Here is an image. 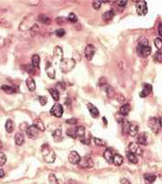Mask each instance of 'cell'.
Wrapping results in <instances>:
<instances>
[{
	"label": "cell",
	"mask_w": 162,
	"mask_h": 184,
	"mask_svg": "<svg viewBox=\"0 0 162 184\" xmlns=\"http://www.w3.org/2000/svg\"><path fill=\"white\" fill-rule=\"evenodd\" d=\"M42 157L46 163H53L55 160V153L52 150L48 144H43L42 147Z\"/></svg>",
	"instance_id": "6da1fadb"
},
{
	"label": "cell",
	"mask_w": 162,
	"mask_h": 184,
	"mask_svg": "<svg viewBox=\"0 0 162 184\" xmlns=\"http://www.w3.org/2000/svg\"><path fill=\"white\" fill-rule=\"evenodd\" d=\"M76 66V61L73 58H66L64 59L60 62V68L62 72L64 73H68L72 71L74 67Z\"/></svg>",
	"instance_id": "7a4b0ae2"
},
{
	"label": "cell",
	"mask_w": 162,
	"mask_h": 184,
	"mask_svg": "<svg viewBox=\"0 0 162 184\" xmlns=\"http://www.w3.org/2000/svg\"><path fill=\"white\" fill-rule=\"evenodd\" d=\"M148 127L150 128V130L154 134H158L160 126H159V121L157 117L149 118V120L148 121Z\"/></svg>",
	"instance_id": "3957f363"
},
{
	"label": "cell",
	"mask_w": 162,
	"mask_h": 184,
	"mask_svg": "<svg viewBox=\"0 0 162 184\" xmlns=\"http://www.w3.org/2000/svg\"><path fill=\"white\" fill-rule=\"evenodd\" d=\"M63 112H64L63 106L59 103L53 104V106L52 107L51 111H50V113L53 115V116H55L56 118H61L62 115H63Z\"/></svg>",
	"instance_id": "277c9868"
},
{
	"label": "cell",
	"mask_w": 162,
	"mask_h": 184,
	"mask_svg": "<svg viewBox=\"0 0 162 184\" xmlns=\"http://www.w3.org/2000/svg\"><path fill=\"white\" fill-rule=\"evenodd\" d=\"M151 47L149 45L148 46H137L136 48V52H137V55L141 56V57H148L150 55L151 53Z\"/></svg>",
	"instance_id": "5b68a950"
},
{
	"label": "cell",
	"mask_w": 162,
	"mask_h": 184,
	"mask_svg": "<svg viewBox=\"0 0 162 184\" xmlns=\"http://www.w3.org/2000/svg\"><path fill=\"white\" fill-rule=\"evenodd\" d=\"M78 166L82 168H91L94 166V161L89 157H84L81 158Z\"/></svg>",
	"instance_id": "8992f818"
},
{
	"label": "cell",
	"mask_w": 162,
	"mask_h": 184,
	"mask_svg": "<svg viewBox=\"0 0 162 184\" xmlns=\"http://www.w3.org/2000/svg\"><path fill=\"white\" fill-rule=\"evenodd\" d=\"M128 151L134 153V154H135L136 156H142V154H143V150L140 147V145L137 143H134V142L130 143L128 144Z\"/></svg>",
	"instance_id": "52a82bcc"
},
{
	"label": "cell",
	"mask_w": 162,
	"mask_h": 184,
	"mask_svg": "<svg viewBox=\"0 0 162 184\" xmlns=\"http://www.w3.org/2000/svg\"><path fill=\"white\" fill-rule=\"evenodd\" d=\"M80 160H81V157H80V155L76 151H71L70 153H69L68 161L71 164L78 165V163L80 162Z\"/></svg>",
	"instance_id": "ba28073f"
},
{
	"label": "cell",
	"mask_w": 162,
	"mask_h": 184,
	"mask_svg": "<svg viewBox=\"0 0 162 184\" xmlns=\"http://www.w3.org/2000/svg\"><path fill=\"white\" fill-rule=\"evenodd\" d=\"M136 12L138 15H141V16H145V15H146V13H148V5H146L145 1L137 2Z\"/></svg>",
	"instance_id": "9c48e42d"
},
{
	"label": "cell",
	"mask_w": 162,
	"mask_h": 184,
	"mask_svg": "<svg viewBox=\"0 0 162 184\" xmlns=\"http://www.w3.org/2000/svg\"><path fill=\"white\" fill-rule=\"evenodd\" d=\"M26 134H27L28 137L30 138V139H35V138H37L38 135H39V130H38L33 124L29 125L27 131H26Z\"/></svg>",
	"instance_id": "30bf717a"
},
{
	"label": "cell",
	"mask_w": 162,
	"mask_h": 184,
	"mask_svg": "<svg viewBox=\"0 0 162 184\" xmlns=\"http://www.w3.org/2000/svg\"><path fill=\"white\" fill-rule=\"evenodd\" d=\"M95 52H96V49L94 47V45L88 44L86 46V48H85V51H84L85 56L87 57L88 60H91L92 58H93L94 55H95Z\"/></svg>",
	"instance_id": "8fae6325"
},
{
	"label": "cell",
	"mask_w": 162,
	"mask_h": 184,
	"mask_svg": "<svg viewBox=\"0 0 162 184\" xmlns=\"http://www.w3.org/2000/svg\"><path fill=\"white\" fill-rule=\"evenodd\" d=\"M148 136L145 132L139 133L136 136V142L139 145H146L148 144Z\"/></svg>",
	"instance_id": "7c38bea8"
},
{
	"label": "cell",
	"mask_w": 162,
	"mask_h": 184,
	"mask_svg": "<svg viewBox=\"0 0 162 184\" xmlns=\"http://www.w3.org/2000/svg\"><path fill=\"white\" fill-rule=\"evenodd\" d=\"M127 133H128V134L130 136H132V137L137 136V134H139V132H138V126L135 124H132V122H129Z\"/></svg>",
	"instance_id": "4fadbf2b"
},
{
	"label": "cell",
	"mask_w": 162,
	"mask_h": 184,
	"mask_svg": "<svg viewBox=\"0 0 162 184\" xmlns=\"http://www.w3.org/2000/svg\"><path fill=\"white\" fill-rule=\"evenodd\" d=\"M87 107H88V109H89V111L90 115L93 118H98L99 116V110H98V108H97L96 106H94L92 103L89 102L87 104Z\"/></svg>",
	"instance_id": "5bb4252c"
},
{
	"label": "cell",
	"mask_w": 162,
	"mask_h": 184,
	"mask_svg": "<svg viewBox=\"0 0 162 184\" xmlns=\"http://www.w3.org/2000/svg\"><path fill=\"white\" fill-rule=\"evenodd\" d=\"M45 72H46V74H47V75L49 76L50 78L55 79V68L53 67L52 64L49 63V62L46 64Z\"/></svg>",
	"instance_id": "9a60e30c"
},
{
	"label": "cell",
	"mask_w": 162,
	"mask_h": 184,
	"mask_svg": "<svg viewBox=\"0 0 162 184\" xmlns=\"http://www.w3.org/2000/svg\"><path fill=\"white\" fill-rule=\"evenodd\" d=\"M152 91V86L149 85V84H145L144 85V88L142 89V91L140 92L139 96L141 98H145L146 96H148Z\"/></svg>",
	"instance_id": "2e32d148"
},
{
	"label": "cell",
	"mask_w": 162,
	"mask_h": 184,
	"mask_svg": "<svg viewBox=\"0 0 162 184\" xmlns=\"http://www.w3.org/2000/svg\"><path fill=\"white\" fill-rule=\"evenodd\" d=\"M15 144L17 145H21L24 144V141H25V137H24V134L21 132H18L16 134H15Z\"/></svg>",
	"instance_id": "e0dca14e"
},
{
	"label": "cell",
	"mask_w": 162,
	"mask_h": 184,
	"mask_svg": "<svg viewBox=\"0 0 162 184\" xmlns=\"http://www.w3.org/2000/svg\"><path fill=\"white\" fill-rule=\"evenodd\" d=\"M37 19L39 20L40 22H42V24H45V25H49L51 23V19L48 15H45V14H40L39 16H38Z\"/></svg>",
	"instance_id": "ac0fdd59"
},
{
	"label": "cell",
	"mask_w": 162,
	"mask_h": 184,
	"mask_svg": "<svg viewBox=\"0 0 162 184\" xmlns=\"http://www.w3.org/2000/svg\"><path fill=\"white\" fill-rule=\"evenodd\" d=\"M26 84H27V87L30 91H34L36 89V83L32 76H29V78L26 79Z\"/></svg>",
	"instance_id": "d6986e66"
},
{
	"label": "cell",
	"mask_w": 162,
	"mask_h": 184,
	"mask_svg": "<svg viewBox=\"0 0 162 184\" xmlns=\"http://www.w3.org/2000/svg\"><path fill=\"white\" fill-rule=\"evenodd\" d=\"M53 55H55L60 62L63 60V50L60 47V46H55V49H53Z\"/></svg>",
	"instance_id": "ffe728a7"
},
{
	"label": "cell",
	"mask_w": 162,
	"mask_h": 184,
	"mask_svg": "<svg viewBox=\"0 0 162 184\" xmlns=\"http://www.w3.org/2000/svg\"><path fill=\"white\" fill-rule=\"evenodd\" d=\"M33 125L39 130V131H42V132H43L44 130H45V125H44V124H43V121L41 120V119H35L34 121H33Z\"/></svg>",
	"instance_id": "44dd1931"
},
{
	"label": "cell",
	"mask_w": 162,
	"mask_h": 184,
	"mask_svg": "<svg viewBox=\"0 0 162 184\" xmlns=\"http://www.w3.org/2000/svg\"><path fill=\"white\" fill-rule=\"evenodd\" d=\"M112 163L115 166H121L123 163V157L120 155V154H115L113 155V158H112Z\"/></svg>",
	"instance_id": "7402d4cb"
},
{
	"label": "cell",
	"mask_w": 162,
	"mask_h": 184,
	"mask_svg": "<svg viewBox=\"0 0 162 184\" xmlns=\"http://www.w3.org/2000/svg\"><path fill=\"white\" fill-rule=\"evenodd\" d=\"M103 157H104L109 163L112 162V158H113L112 151L110 148H107V149L104 151V153H103Z\"/></svg>",
	"instance_id": "603a6c76"
},
{
	"label": "cell",
	"mask_w": 162,
	"mask_h": 184,
	"mask_svg": "<svg viewBox=\"0 0 162 184\" xmlns=\"http://www.w3.org/2000/svg\"><path fill=\"white\" fill-rule=\"evenodd\" d=\"M103 89H104V91L106 92V94L108 95V97H109V98H113L115 96V91H114V89L112 88V86L108 85V84H107L106 86L103 87Z\"/></svg>",
	"instance_id": "cb8c5ba5"
},
{
	"label": "cell",
	"mask_w": 162,
	"mask_h": 184,
	"mask_svg": "<svg viewBox=\"0 0 162 184\" xmlns=\"http://www.w3.org/2000/svg\"><path fill=\"white\" fill-rule=\"evenodd\" d=\"M144 178L146 182H148L149 184H152L157 180V176L155 174H152V173H145V174H144Z\"/></svg>",
	"instance_id": "d4e9b609"
},
{
	"label": "cell",
	"mask_w": 162,
	"mask_h": 184,
	"mask_svg": "<svg viewBox=\"0 0 162 184\" xmlns=\"http://www.w3.org/2000/svg\"><path fill=\"white\" fill-rule=\"evenodd\" d=\"M130 110H131L130 105L128 103H125V104H123V105L121 106V108L119 110V112H120V114L123 115V116H125V115H127L130 112Z\"/></svg>",
	"instance_id": "484cf974"
},
{
	"label": "cell",
	"mask_w": 162,
	"mask_h": 184,
	"mask_svg": "<svg viewBox=\"0 0 162 184\" xmlns=\"http://www.w3.org/2000/svg\"><path fill=\"white\" fill-rule=\"evenodd\" d=\"M114 15H115V13H114L113 10H108V11H106V12L102 15V19H103L105 21H110L111 19H113Z\"/></svg>",
	"instance_id": "4316f807"
},
{
	"label": "cell",
	"mask_w": 162,
	"mask_h": 184,
	"mask_svg": "<svg viewBox=\"0 0 162 184\" xmlns=\"http://www.w3.org/2000/svg\"><path fill=\"white\" fill-rule=\"evenodd\" d=\"M40 63H41V59L40 56L38 55H34L32 58V65H33L34 68H40Z\"/></svg>",
	"instance_id": "83f0119b"
},
{
	"label": "cell",
	"mask_w": 162,
	"mask_h": 184,
	"mask_svg": "<svg viewBox=\"0 0 162 184\" xmlns=\"http://www.w3.org/2000/svg\"><path fill=\"white\" fill-rule=\"evenodd\" d=\"M5 128L6 130V132L9 134H11L13 131H14V122L12 120H7L6 121V124H5Z\"/></svg>",
	"instance_id": "f1b7e54d"
},
{
	"label": "cell",
	"mask_w": 162,
	"mask_h": 184,
	"mask_svg": "<svg viewBox=\"0 0 162 184\" xmlns=\"http://www.w3.org/2000/svg\"><path fill=\"white\" fill-rule=\"evenodd\" d=\"M127 158L132 164H137V162H138L137 156L132 152H129V151L127 152Z\"/></svg>",
	"instance_id": "f546056e"
},
{
	"label": "cell",
	"mask_w": 162,
	"mask_h": 184,
	"mask_svg": "<svg viewBox=\"0 0 162 184\" xmlns=\"http://www.w3.org/2000/svg\"><path fill=\"white\" fill-rule=\"evenodd\" d=\"M49 91V93L51 94L52 98L55 99V101H59V98H60V96H59V91L56 89V88H49L48 89Z\"/></svg>",
	"instance_id": "4dcf8cb0"
},
{
	"label": "cell",
	"mask_w": 162,
	"mask_h": 184,
	"mask_svg": "<svg viewBox=\"0 0 162 184\" xmlns=\"http://www.w3.org/2000/svg\"><path fill=\"white\" fill-rule=\"evenodd\" d=\"M76 137L79 138H83L86 134V132H85V127L84 126H78L76 129Z\"/></svg>",
	"instance_id": "1f68e13d"
},
{
	"label": "cell",
	"mask_w": 162,
	"mask_h": 184,
	"mask_svg": "<svg viewBox=\"0 0 162 184\" xmlns=\"http://www.w3.org/2000/svg\"><path fill=\"white\" fill-rule=\"evenodd\" d=\"M137 43H138V46H148L149 42H148V40L146 39L145 37L141 36V37L138 38Z\"/></svg>",
	"instance_id": "d6a6232c"
},
{
	"label": "cell",
	"mask_w": 162,
	"mask_h": 184,
	"mask_svg": "<svg viewBox=\"0 0 162 184\" xmlns=\"http://www.w3.org/2000/svg\"><path fill=\"white\" fill-rule=\"evenodd\" d=\"M21 68H23L27 73H29L30 75H33L35 73V68L33 67L32 65H23Z\"/></svg>",
	"instance_id": "836d02e7"
},
{
	"label": "cell",
	"mask_w": 162,
	"mask_h": 184,
	"mask_svg": "<svg viewBox=\"0 0 162 184\" xmlns=\"http://www.w3.org/2000/svg\"><path fill=\"white\" fill-rule=\"evenodd\" d=\"M53 137L55 138V141H59V139H61L62 138V130H61V128H57L56 130L53 131Z\"/></svg>",
	"instance_id": "e575fe53"
},
{
	"label": "cell",
	"mask_w": 162,
	"mask_h": 184,
	"mask_svg": "<svg viewBox=\"0 0 162 184\" xmlns=\"http://www.w3.org/2000/svg\"><path fill=\"white\" fill-rule=\"evenodd\" d=\"M1 89H2L3 91H5L6 93H7V94H12V93H14L15 91H16L13 87L7 86V85H3V86L1 87Z\"/></svg>",
	"instance_id": "d590c367"
},
{
	"label": "cell",
	"mask_w": 162,
	"mask_h": 184,
	"mask_svg": "<svg viewBox=\"0 0 162 184\" xmlns=\"http://www.w3.org/2000/svg\"><path fill=\"white\" fill-rule=\"evenodd\" d=\"M94 143L96 145H99V147H105V145L107 144L106 141L102 139V138H98V137H95L94 138Z\"/></svg>",
	"instance_id": "8d00e7d4"
},
{
	"label": "cell",
	"mask_w": 162,
	"mask_h": 184,
	"mask_svg": "<svg viewBox=\"0 0 162 184\" xmlns=\"http://www.w3.org/2000/svg\"><path fill=\"white\" fill-rule=\"evenodd\" d=\"M48 180H49L50 184H59V181H58V180L56 178V176L55 174H53V173H51L49 175Z\"/></svg>",
	"instance_id": "74e56055"
},
{
	"label": "cell",
	"mask_w": 162,
	"mask_h": 184,
	"mask_svg": "<svg viewBox=\"0 0 162 184\" xmlns=\"http://www.w3.org/2000/svg\"><path fill=\"white\" fill-rule=\"evenodd\" d=\"M30 33H32V36H35V35H37V33H39V32H40V27L38 26L37 24H34L32 27V29H30Z\"/></svg>",
	"instance_id": "f35d334b"
},
{
	"label": "cell",
	"mask_w": 162,
	"mask_h": 184,
	"mask_svg": "<svg viewBox=\"0 0 162 184\" xmlns=\"http://www.w3.org/2000/svg\"><path fill=\"white\" fill-rule=\"evenodd\" d=\"M154 44H155L156 48L158 51L162 50V40L160 39V38H156L155 41H154Z\"/></svg>",
	"instance_id": "ab89813d"
},
{
	"label": "cell",
	"mask_w": 162,
	"mask_h": 184,
	"mask_svg": "<svg viewBox=\"0 0 162 184\" xmlns=\"http://www.w3.org/2000/svg\"><path fill=\"white\" fill-rule=\"evenodd\" d=\"M66 134L68 136H70L71 138H76V129L74 128H69L66 130Z\"/></svg>",
	"instance_id": "60d3db41"
},
{
	"label": "cell",
	"mask_w": 162,
	"mask_h": 184,
	"mask_svg": "<svg viewBox=\"0 0 162 184\" xmlns=\"http://www.w3.org/2000/svg\"><path fill=\"white\" fill-rule=\"evenodd\" d=\"M6 157L3 152H0V167L6 165Z\"/></svg>",
	"instance_id": "b9f144b4"
},
{
	"label": "cell",
	"mask_w": 162,
	"mask_h": 184,
	"mask_svg": "<svg viewBox=\"0 0 162 184\" xmlns=\"http://www.w3.org/2000/svg\"><path fill=\"white\" fill-rule=\"evenodd\" d=\"M67 20L72 22V23H76V21H78V18H76V16L74 13H70L67 17Z\"/></svg>",
	"instance_id": "7bdbcfd3"
},
{
	"label": "cell",
	"mask_w": 162,
	"mask_h": 184,
	"mask_svg": "<svg viewBox=\"0 0 162 184\" xmlns=\"http://www.w3.org/2000/svg\"><path fill=\"white\" fill-rule=\"evenodd\" d=\"M154 60L157 61V62H162V52H157L155 53V55H154Z\"/></svg>",
	"instance_id": "ee69618b"
},
{
	"label": "cell",
	"mask_w": 162,
	"mask_h": 184,
	"mask_svg": "<svg viewBox=\"0 0 162 184\" xmlns=\"http://www.w3.org/2000/svg\"><path fill=\"white\" fill-rule=\"evenodd\" d=\"M56 89L61 91V92H63L66 90V86H65V84L63 82H58L56 84Z\"/></svg>",
	"instance_id": "f6af8a7d"
},
{
	"label": "cell",
	"mask_w": 162,
	"mask_h": 184,
	"mask_svg": "<svg viewBox=\"0 0 162 184\" xmlns=\"http://www.w3.org/2000/svg\"><path fill=\"white\" fill-rule=\"evenodd\" d=\"M38 98H39V102L41 103V105L44 106L47 104V101H48V99L46 97H43V96H39L38 97Z\"/></svg>",
	"instance_id": "bcb514c9"
},
{
	"label": "cell",
	"mask_w": 162,
	"mask_h": 184,
	"mask_svg": "<svg viewBox=\"0 0 162 184\" xmlns=\"http://www.w3.org/2000/svg\"><path fill=\"white\" fill-rule=\"evenodd\" d=\"M107 79H106V78H99V83H98V85L99 86V87H104V86H106L107 85Z\"/></svg>",
	"instance_id": "7dc6e473"
},
{
	"label": "cell",
	"mask_w": 162,
	"mask_h": 184,
	"mask_svg": "<svg viewBox=\"0 0 162 184\" xmlns=\"http://www.w3.org/2000/svg\"><path fill=\"white\" fill-rule=\"evenodd\" d=\"M102 4V1H94L93 3H92V6H93L94 9L98 10V9H99V7H101Z\"/></svg>",
	"instance_id": "c3c4849f"
},
{
	"label": "cell",
	"mask_w": 162,
	"mask_h": 184,
	"mask_svg": "<svg viewBox=\"0 0 162 184\" xmlns=\"http://www.w3.org/2000/svg\"><path fill=\"white\" fill-rule=\"evenodd\" d=\"M55 34H56V36L61 38V37H63L66 34V32H65V29H57L55 32Z\"/></svg>",
	"instance_id": "681fc988"
},
{
	"label": "cell",
	"mask_w": 162,
	"mask_h": 184,
	"mask_svg": "<svg viewBox=\"0 0 162 184\" xmlns=\"http://www.w3.org/2000/svg\"><path fill=\"white\" fill-rule=\"evenodd\" d=\"M29 125L27 122H22V124L19 125V129L22 130V132H26L27 131V129H28Z\"/></svg>",
	"instance_id": "f907efd6"
},
{
	"label": "cell",
	"mask_w": 162,
	"mask_h": 184,
	"mask_svg": "<svg viewBox=\"0 0 162 184\" xmlns=\"http://www.w3.org/2000/svg\"><path fill=\"white\" fill-rule=\"evenodd\" d=\"M80 142L85 144H90V140H89V137H86V136H84L83 138H80Z\"/></svg>",
	"instance_id": "816d5d0a"
},
{
	"label": "cell",
	"mask_w": 162,
	"mask_h": 184,
	"mask_svg": "<svg viewBox=\"0 0 162 184\" xmlns=\"http://www.w3.org/2000/svg\"><path fill=\"white\" fill-rule=\"evenodd\" d=\"M76 122H78V121H76V119H75V118H71V119L66 120V124H70V125H74V124H76Z\"/></svg>",
	"instance_id": "f5cc1de1"
},
{
	"label": "cell",
	"mask_w": 162,
	"mask_h": 184,
	"mask_svg": "<svg viewBox=\"0 0 162 184\" xmlns=\"http://www.w3.org/2000/svg\"><path fill=\"white\" fill-rule=\"evenodd\" d=\"M120 183L121 184H132V183H131V181L128 179H126V178H122L120 180Z\"/></svg>",
	"instance_id": "db71d44e"
},
{
	"label": "cell",
	"mask_w": 162,
	"mask_h": 184,
	"mask_svg": "<svg viewBox=\"0 0 162 184\" xmlns=\"http://www.w3.org/2000/svg\"><path fill=\"white\" fill-rule=\"evenodd\" d=\"M158 34L162 37V22H160L158 24Z\"/></svg>",
	"instance_id": "11a10c76"
},
{
	"label": "cell",
	"mask_w": 162,
	"mask_h": 184,
	"mask_svg": "<svg viewBox=\"0 0 162 184\" xmlns=\"http://www.w3.org/2000/svg\"><path fill=\"white\" fill-rule=\"evenodd\" d=\"M127 4V1H119L118 2V6L121 7H125Z\"/></svg>",
	"instance_id": "9f6ffc18"
},
{
	"label": "cell",
	"mask_w": 162,
	"mask_h": 184,
	"mask_svg": "<svg viewBox=\"0 0 162 184\" xmlns=\"http://www.w3.org/2000/svg\"><path fill=\"white\" fill-rule=\"evenodd\" d=\"M5 177V171L4 170H0V179Z\"/></svg>",
	"instance_id": "6f0895ef"
},
{
	"label": "cell",
	"mask_w": 162,
	"mask_h": 184,
	"mask_svg": "<svg viewBox=\"0 0 162 184\" xmlns=\"http://www.w3.org/2000/svg\"><path fill=\"white\" fill-rule=\"evenodd\" d=\"M158 121H159V126H160V128H162V117H160L158 119Z\"/></svg>",
	"instance_id": "680465c9"
},
{
	"label": "cell",
	"mask_w": 162,
	"mask_h": 184,
	"mask_svg": "<svg viewBox=\"0 0 162 184\" xmlns=\"http://www.w3.org/2000/svg\"><path fill=\"white\" fill-rule=\"evenodd\" d=\"M102 121H104V124H107V120H106V118H105V117H103V118H102Z\"/></svg>",
	"instance_id": "91938a15"
},
{
	"label": "cell",
	"mask_w": 162,
	"mask_h": 184,
	"mask_svg": "<svg viewBox=\"0 0 162 184\" xmlns=\"http://www.w3.org/2000/svg\"><path fill=\"white\" fill-rule=\"evenodd\" d=\"M1 147H2V144H1V141H0V148H1Z\"/></svg>",
	"instance_id": "94428289"
}]
</instances>
